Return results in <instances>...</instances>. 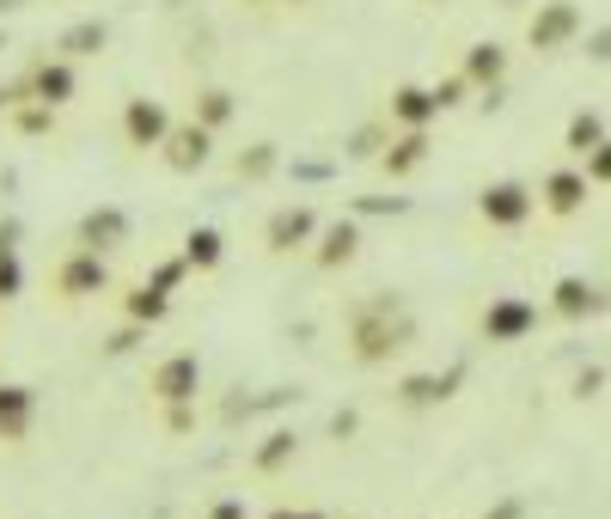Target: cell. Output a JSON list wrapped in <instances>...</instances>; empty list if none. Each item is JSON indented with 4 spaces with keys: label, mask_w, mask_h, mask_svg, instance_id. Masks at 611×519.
<instances>
[{
    "label": "cell",
    "mask_w": 611,
    "mask_h": 519,
    "mask_svg": "<svg viewBox=\"0 0 611 519\" xmlns=\"http://www.w3.org/2000/svg\"><path fill=\"white\" fill-rule=\"evenodd\" d=\"M92 44H105V25H74L68 31V49H74V56H86Z\"/></svg>",
    "instance_id": "obj_1"
},
{
    "label": "cell",
    "mask_w": 611,
    "mask_h": 519,
    "mask_svg": "<svg viewBox=\"0 0 611 519\" xmlns=\"http://www.w3.org/2000/svg\"><path fill=\"white\" fill-rule=\"evenodd\" d=\"M0 7H25V0H0Z\"/></svg>",
    "instance_id": "obj_2"
}]
</instances>
